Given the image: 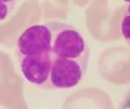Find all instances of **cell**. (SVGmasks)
<instances>
[{"instance_id":"1","label":"cell","mask_w":130,"mask_h":109,"mask_svg":"<svg viewBox=\"0 0 130 109\" xmlns=\"http://www.w3.org/2000/svg\"><path fill=\"white\" fill-rule=\"evenodd\" d=\"M49 23L52 29V56L88 65L89 49L83 34L72 25L55 21Z\"/></svg>"},{"instance_id":"2","label":"cell","mask_w":130,"mask_h":109,"mask_svg":"<svg viewBox=\"0 0 130 109\" xmlns=\"http://www.w3.org/2000/svg\"><path fill=\"white\" fill-rule=\"evenodd\" d=\"M52 57L48 85L57 89H69L81 81L87 65L72 59Z\"/></svg>"},{"instance_id":"3","label":"cell","mask_w":130,"mask_h":109,"mask_svg":"<svg viewBox=\"0 0 130 109\" xmlns=\"http://www.w3.org/2000/svg\"><path fill=\"white\" fill-rule=\"evenodd\" d=\"M52 29L49 22L37 23L26 28L17 40L20 56L51 53Z\"/></svg>"},{"instance_id":"4","label":"cell","mask_w":130,"mask_h":109,"mask_svg":"<svg viewBox=\"0 0 130 109\" xmlns=\"http://www.w3.org/2000/svg\"><path fill=\"white\" fill-rule=\"evenodd\" d=\"M52 59L51 53L20 56V68L24 78L35 86L48 85Z\"/></svg>"},{"instance_id":"5","label":"cell","mask_w":130,"mask_h":109,"mask_svg":"<svg viewBox=\"0 0 130 109\" xmlns=\"http://www.w3.org/2000/svg\"><path fill=\"white\" fill-rule=\"evenodd\" d=\"M15 1L16 0H0V22L7 18Z\"/></svg>"},{"instance_id":"6","label":"cell","mask_w":130,"mask_h":109,"mask_svg":"<svg viewBox=\"0 0 130 109\" xmlns=\"http://www.w3.org/2000/svg\"><path fill=\"white\" fill-rule=\"evenodd\" d=\"M121 32L124 38L130 42V15L127 13L122 20Z\"/></svg>"},{"instance_id":"7","label":"cell","mask_w":130,"mask_h":109,"mask_svg":"<svg viewBox=\"0 0 130 109\" xmlns=\"http://www.w3.org/2000/svg\"><path fill=\"white\" fill-rule=\"evenodd\" d=\"M127 13L130 15V3L128 5V10H127Z\"/></svg>"},{"instance_id":"8","label":"cell","mask_w":130,"mask_h":109,"mask_svg":"<svg viewBox=\"0 0 130 109\" xmlns=\"http://www.w3.org/2000/svg\"><path fill=\"white\" fill-rule=\"evenodd\" d=\"M125 1H128V2H130V0H124Z\"/></svg>"}]
</instances>
